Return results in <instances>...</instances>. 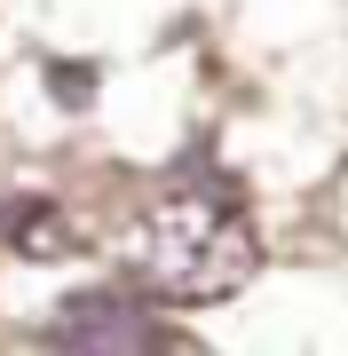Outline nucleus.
<instances>
[{"mask_svg":"<svg viewBox=\"0 0 348 356\" xmlns=\"http://www.w3.org/2000/svg\"><path fill=\"white\" fill-rule=\"evenodd\" d=\"M119 261H127L135 293L198 309V301H230V293L261 269V238H254V214H245V198L230 182L190 175V182H174V191H158L127 222Z\"/></svg>","mask_w":348,"mask_h":356,"instance_id":"f257e3e1","label":"nucleus"},{"mask_svg":"<svg viewBox=\"0 0 348 356\" xmlns=\"http://www.w3.org/2000/svg\"><path fill=\"white\" fill-rule=\"evenodd\" d=\"M48 341L64 356H167V325L151 317L142 293L95 285V293H72L48 317Z\"/></svg>","mask_w":348,"mask_h":356,"instance_id":"f03ea898","label":"nucleus"},{"mask_svg":"<svg viewBox=\"0 0 348 356\" xmlns=\"http://www.w3.org/2000/svg\"><path fill=\"white\" fill-rule=\"evenodd\" d=\"M0 238H8L16 254H32V261H56V254L79 245V229H72V214H56L48 198H24V206L0 214Z\"/></svg>","mask_w":348,"mask_h":356,"instance_id":"7ed1b4c3","label":"nucleus"}]
</instances>
